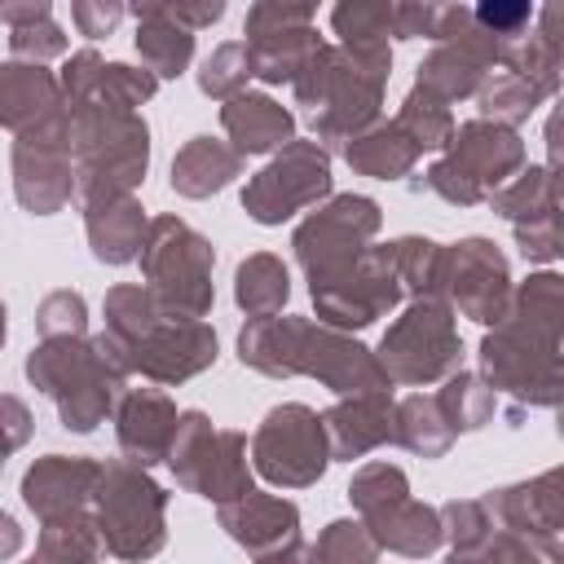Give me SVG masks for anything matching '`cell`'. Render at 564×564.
I'll use <instances>...</instances> for the list:
<instances>
[{
  "instance_id": "cell-1",
  "label": "cell",
  "mask_w": 564,
  "mask_h": 564,
  "mask_svg": "<svg viewBox=\"0 0 564 564\" xmlns=\"http://www.w3.org/2000/svg\"><path fill=\"white\" fill-rule=\"evenodd\" d=\"M564 278L542 269L511 286L507 313L480 339V379L520 405H560L564 397Z\"/></svg>"
},
{
  "instance_id": "cell-2",
  "label": "cell",
  "mask_w": 564,
  "mask_h": 564,
  "mask_svg": "<svg viewBox=\"0 0 564 564\" xmlns=\"http://www.w3.org/2000/svg\"><path fill=\"white\" fill-rule=\"evenodd\" d=\"M128 352L101 330L93 339H40L26 352V379L53 405L66 432H93L106 423L128 388Z\"/></svg>"
},
{
  "instance_id": "cell-3",
  "label": "cell",
  "mask_w": 564,
  "mask_h": 564,
  "mask_svg": "<svg viewBox=\"0 0 564 564\" xmlns=\"http://www.w3.org/2000/svg\"><path fill=\"white\" fill-rule=\"evenodd\" d=\"M388 70H392V53H357L344 44L339 48L322 44L313 62L300 70L291 93H295V106L313 110V141L326 154L344 150L352 137L379 123Z\"/></svg>"
},
{
  "instance_id": "cell-4",
  "label": "cell",
  "mask_w": 564,
  "mask_h": 564,
  "mask_svg": "<svg viewBox=\"0 0 564 564\" xmlns=\"http://www.w3.org/2000/svg\"><path fill=\"white\" fill-rule=\"evenodd\" d=\"M70 163H75V194L84 203L132 194L150 167L145 119L97 101L70 106Z\"/></svg>"
},
{
  "instance_id": "cell-5",
  "label": "cell",
  "mask_w": 564,
  "mask_h": 564,
  "mask_svg": "<svg viewBox=\"0 0 564 564\" xmlns=\"http://www.w3.org/2000/svg\"><path fill=\"white\" fill-rule=\"evenodd\" d=\"M93 520L106 555L123 564L154 560L167 542V494L145 467L110 458L101 463V476L93 489Z\"/></svg>"
},
{
  "instance_id": "cell-6",
  "label": "cell",
  "mask_w": 564,
  "mask_h": 564,
  "mask_svg": "<svg viewBox=\"0 0 564 564\" xmlns=\"http://www.w3.org/2000/svg\"><path fill=\"white\" fill-rule=\"evenodd\" d=\"M137 260H141L145 291L159 300V308L167 317L203 322L212 313V304H216V286H212L216 251L181 216H154L145 225Z\"/></svg>"
},
{
  "instance_id": "cell-7",
  "label": "cell",
  "mask_w": 564,
  "mask_h": 564,
  "mask_svg": "<svg viewBox=\"0 0 564 564\" xmlns=\"http://www.w3.org/2000/svg\"><path fill=\"white\" fill-rule=\"evenodd\" d=\"M524 163H529V154H524L520 132L485 123V119H471V123H458L449 132L445 154L423 172L419 189H432L454 207H480Z\"/></svg>"
},
{
  "instance_id": "cell-8",
  "label": "cell",
  "mask_w": 564,
  "mask_h": 564,
  "mask_svg": "<svg viewBox=\"0 0 564 564\" xmlns=\"http://www.w3.org/2000/svg\"><path fill=\"white\" fill-rule=\"evenodd\" d=\"M375 357H379L388 383L423 388V383L449 379L454 370H463V339L454 326V308L441 295L410 300L401 308V317L383 330Z\"/></svg>"
},
{
  "instance_id": "cell-9",
  "label": "cell",
  "mask_w": 564,
  "mask_h": 564,
  "mask_svg": "<svg viewBox=\"0 0 564 564\" xmlns=\"http://www.w3.org/2000/svg\"><path fill=\"white\" fill-rule=\"evenodd\" d=\"M181 489L225 507L242 494H251V463H247V436L234 427H212L203 410H181L172 449L163 458Z\"/></svg>"
},
{
  "instance_id": "cell-10",
  "label": "cell",
  "mask_w": 564,
  "mask_h": 564,
  "mask_svg": "<svg viewBox=\"0 0 564 564\" xmlns=\"http://www.w3.org/2000/svg\"><path fill=\"white\" fill-rule=\"evenodd\" d=\"M379 220H383L379 203L366 194H330L326 203H317L291 238L304 278L322 282V278H335L348 264H357L361 251L370 247V238L379 234Z\"/></svg>"
},
{
  "instance_id": "cell-11",
  "label": "cell",
  "mask_w": 564,
  "mask_h": 564,
  "mask_svg": "<svg viewBox=\"0 0 564 564\" xmlns=\"http://www.w3.org/2000/svg\"><path fill=\"white\" fill-rule=\"evenodd\" d=\"M326 463H330V445L317 410H308L304 401H282L260 419L251 436V467L269 485L308 489L322 480Z\"/></svg>"
},
{
  "instance_id": "cell-12",
  "label": "cell",
  "mask_w": 564,
  "mask_h": 564,
  "mask_svg": "<svg viewBox=\"0 0 564 564\" xmlns=\"http://www.w3.org/2000/svg\"><path fill=\"white\" fill-rule=\"evenodd\" d=\"M330 198V154L317 141H286L242 189V212L256 225H282Z\"/></svg>"
},
{
  "instance_id": "cell-13",
  "label": "cell",
  "mask_w": 564,
  "mask_h": 564,
  "mask_svg": "<svg viewBox=\"0 0 564 564\" xmlns=\"http://www.w3.org/2000/svg\"><path fill=\"white\" fill-rule=\"evenodd\" d=\"M313 308L322 317V326L330 330H361L379 317H388L401 304V282L392 269V251L388 247H366L357 264H348L335 278L308 282Z\"/></svg>"
},
{
  "instance_id": "cell-14",
  "label": "cell",
  "mask_w": 564,
  "mask_h": 564,
  "mask_svg": "<svg viewBox=\"0 0 564 564\" xmlns=\"http://www.w3.org/2000/svg\"><path fill=\"white\" fill-rule=\"evenodd\" d=\"M13 194L31 216H53L75 198L70 106L13 141Z\"/></svg>"
},
{
  "instance_id": "cell-15",
  "label": "cell",
  "mask_w": 564,
  "mask_h": 564,
  "mask_svg": "<svg viewBox=\"0 0 564 564\" xmlns=\"http://www.w3.org/2000/svg\"><path fill=\"white\" fill-rule=\"evenodd\" d=\"M441 300L449 308H458L463 317L494 326L511 304L507 256L480 234L441 247Z\"/></svg>"
},
{
  "instance_id": "cell-16",
  "label": "cell",
  "mask_w": 564,
  "mask_h": 564,
  "mask_svg": "<svg viewBox=\"0 0 564 564\" xmlns=\"http://www.w3.org/2000/svg\"><path fill=\"white\" fill-rule=\"evenodd\" d=\"M313 4H278V0H260L247 9V26H242V44L251 53V70L264 84H295L300 70L313 62V53L322 48L317 31H313Z\"/></svg>"
},
{
  "instance_id": "cell-17",
  "label": "cell",
  "mask_w": 564,
  "mask_h": 564,
  "mask_svg": "<svg viewBox=\"0 0 564 564\" xmlns=\"http://www.w3.org/2000/svg\"><path fill=\"white\" fill-rule=\"evenodd\" d=\"M480 507L498 529L524 538L542 560L551 564L564 560V471L560 467L507 489H489Z\"/></svg>"
},
{
  "instance_id": "cell-18",
  "label": "cell",
  "mask_w": 564,
  "mask_h": 564,
  "mask_svg": "<svg viewBox=\"0 0 564 564\" xmlns=\"http://www.w3.org/2000/svg\"><path fill=\"white\" fill-rule=\"evenodd\" d=\"M295 375H308L317 383H326L335 397H357V392H392L379 357L357 344L352 335L344 330H330L322 322H308L300 326V339H295Z\"/></svg>"
},
{
  "instance_id": "cell-19",
  "label": "cell",
  "mask_w": 564,
  "mask_h": 564,
  "mask_svg": "<svg viewBox=\"0 0 564 564\" xmlns=\"http://www.w3.org/2000/svg\"><path fill=\"white\" fill-rule=\"evenodd\" d=\"M216 330L207 322H189V317H159L132 348H128V366L132 375L150 379V383H185L194 375H203L207 366H216Z\"/></svg>"
},
{
  "instance_id": "cell-20",
  "label": "cell",
  "mask_w": 564,
  "mask_h": 564,
  "mask_svg": "<svg viewBox=\"0 0 564 564\" xmlns=\"http://www.w3.org/2000/svg\"><path fill=\"white\" fill-rule=\"evenodd\" d=\"M498 66V40L485 35L476 22H471V9L463 13V22L449 31V40H441L423 66H419V79L414 88L432 93L436 101H463V97H476L480 84L494 75Z\"/></svg>"
},
{
  "instance_id": "cell-21",
  "label": "cell",
  "mask_w": 564,
  "mask_h": 564,
  "mask_svg": "<svg viewBox=\"0 0 564 564\" xmlns=\"http://www.w3.org/2000/svg\"><path fill=\"white\" fill-rule=\"evenodd\" d=\"M176 401L163 388H123L119 405H115V441L123 463L132 467H154L167 458L172 436H176Z\"/></svg>"
},
{
  "instance_id": "cell-22",
  "label": "cell",
  "mask_w": 564,
  "mask_h": 564,
  "mask_svg": "<svg viewBox=\"0 0 564 564\" xmlns=\"http://www.w3.org/2000/svg\"><path fill=\"white\" fill-rule=\"evenodd\" d=\"M322 432H326L330 458H339V463L366 458L370 449L397 441V401H392V392L339 397V401L322 414Z\"/></svg>"
},
{
  "instance_id": "cell-23",
  "label": "cell",
  "mask_w": 564,
  "mask_h": 564,
  "mask_svg": "<svg viewBox=\"0 0 564 564\" xmlns=\"http://www.w3.org/2000/svg\"><path fill=\"white\" fill-rule=\"evenodd\" d=\"M97 476H101V463L97 458L44 454L22 476V502L40 520H53V516H66V511H84V507H93Z\"/></svg>"
},
{
  "instance_id": "cell-24",
  "label": "cell",
  "mask_w": 564,
  "mask_h": 564,
  "mask_svg": "<svg viewBox=\"0 0 564 564\" xmlns=\"http://www.w3.org/2000/svg\"><path fill=\"white\" fill-rule=\"evenodd\" d=\"M216 520L251 555H269V551H278V546H286V542L300 538V507L291 498L260 494V489H251V494L216 507Z\"/></svg>"
},
{
  "instance_id": "cell-25",
  "label": "cell",
  "mask_w": 564,
  "mask_h": 564,
  "mask_svg": "<svg viewBox=\"0 0 564 564\" xmlns=\"http://www.w3.org/2000/svg\"><path fill=\"white\" fill-rule=\"evenodd\" d=\"M361 524H366V533L375 538L379 551H397L405 560H423V555H432L445 542L441 511L427 507V502H419V498H410V494L370 507L361 516Z\"/></svg>"
},
{
  "instance_id": "cell-26",
  "label": "cell",
  "mask_w": 564,
  "mask_h": 564,
  "mask_svg": "<svg viewBox=\"0 0 564 564\" xmlns=\"http://www.w3.org/2000/svg\"><path fill=\"white\" fill-rule=\"evenodd\" d=\"M62 110H66V101H62L53 70H44L35 62H4L0 66V128L22 137Z\"/></svg>"
},
{
  "instance_id": "cell-27",
  "label": "cell",
  "mask_w": 564,
  "mask_h": 564,
  "mask_svg": "<svg viewBox=\"0 0 564 564\" xmlns=\"http://www.w3.org/2000/svg\"><path fill=\"white\" fill-rule=\"evenodd\" d=\"M220 128L229 137V145L247 159V154H269L282 150L286 141H295V115L264 97V93H238L220 106Z\"/></svg>"
},
{
  "instance_id": "cell-28",
  "label": "cell",
  "mask_w": 564,
  "mask_h": 564,
  "mask_svg": "<svg viewBox=\"0 0 564 564\" xmlns=\"http://www.w3.org/2000/svg\"><path fill=\"white\" fill-rule=\"evenodd\" d=\"M84 234H88L93 260L132 264L141 256V238H145V207L132 194L93 198V203H84Z\"/></svg>"
},
{
  "instance_id": "cell-29",
  "label": "cell",
  "mask_w": 564,
  "mask_h": 564,
  "mask_svg": "<svg viewBox=\"0 0 564 564\" xmlns=\"http://www.w3.org/2000/svg\"><path fill=\"white\" fill-rule=\"evenodd\" d=\"M242 176V154L220 137H189L172 159V189L181 198H212Z\"/></svg>"
},
{
  "instance_id": "cell-30",
  "label": "cell",
  "mask_w": 564,
  "mask_h": 564,
  "mask_svg": "<svg viewBox=\"0 0 564 564\" xmlns=\"http://www.w3.org/2000/svg\"><path fill=\"white\" fill-rule=\"evenodd\" d=\"M300 326H304V317H291V313L247 317V326L238 330V361L269 379H295L291 361H295Z\"/></svg>"
},
{
  "instance_id": "cell-31",
  "label": "cell",
  "mask_w": 564,
  "mask_h": 564,
  "mask_svg": "<svg viewBox=\"0 0 564 564\" xmlns=\"http://www.w3.org/2000/svg\"><path fill=\"white\" fill-rule=\"evenodd\" d=\"M137 18V53L154 79H176L194 62V31L176 26L163 4H132Z\"/></svg>"
},
{
  "instance_id": "cell-32",
  "label": "cell",
  "mask_w": 564,
  "mask_h": 564,
  "mask_svg": "<svg viewBox=\"0 0 564 564\" xmlns=\"http://www.w3.org/2000/svg\"><path fill=\"white\" fill-rule=\"evenodd\" d=\"M344 159L352 172L361 176H375V181H401L414 172L419 163V145L397 128V123H370L361 137H352L344 145Z\"/></svg>"
},
{
  "instance_id": "cell-33",
  "label": "cell",
  "mask_w": 564,
  "mask_h": 564,
  "mask_svg": "<svg viewBox=\"0 0 564 564\" xmlns=\"http://www.w3.org/2000/svg\"><path fill=\"white\" fill-rule=\"evenodd\" d=\"M489 207H494L502 220H511V225H529V220H542V216H560V172L524 163V167L489 198Z\"/></svg>"
},
{
  "instance_id": "cell-34",
  "label": "cell",
  "mask_w": 564,
  "mask_h": 564,
  "mask_svg": "<svg viewBox=\"0 0 564 564\" xmlns=\"http://www.w3.org/2000/svg\"><path fill=\"white\" fill-rule=\"evenodd\" d=\"M234 300H238V308L247 317H273V313H282L286 300H291V273H286V264L278 256H269V251L247 256L238 264V273H234Z\"/></svg>"
},
{
  "instance_id": "cell-35",
  "label": "cell",
  "mask_w": 564,
  "mask_h": 564,
  "mask_svg": "<svg viewBox=\"0 0 564 564\" xmlns=\"http://www.w3.org/2000/svg\"><path fill=\"white\" fill-rule=\"evenodd\" d=\"M40 555L53 564H97L106 555V546H101L93 507L40 520Z\"/></svg>"
},
{
  "instance_id": "cell-36",
  "label": "cell",
  "mask_w": 564,
  "mask_h": 564,
  "mask_svg": "<svg viewBox=\"0 0 564 564\" xmlns=\"http://www.w3.org/2000/svg\"><path fill=\"white\" fill-rule=\"evenodd\" d=\"M494 405H498V392L471 375V370H454L445 379V388L436 392V410L441 419L449 423V432H480L485 423H494Z\"/></svg>"
},
{
  "instance_id": "cell-37",
  "label": "cell",
  "mask_w": 564,
  "mask_h": 564,
  "mask_svg": "<svg viewBox=\"0 0 564 564\" xmlns=\"http://www.w3.org/2000/svg\"><path fill=\"white\" fill-rule=\"evenodd\" d=\"M397 445H405V449L419 454V458H445V454H449L454 432H449V423L441 419L436 397L414 392V397L397 401Z\"/></svg>"
},
{
  "instance_id": "cell-38",
  "label": "cell",
  "mask_w": 564,
  "mask_h": 564,
  "mask_svg": "<svg viewBox=\"0 0 564 564\" xmlns=\"http://www.w3.org/2000/svg\"><path fill=\"white\" fill-rule=\"evenodd\" d=\"M101 313H106V335H110L123 352L163 317V308H159V300L145 291V282H119V286H110Z\"/></svg>"
},
{
  "instance_id": "cell-39",
  "label": "cell",
  "mask_w": 564,
  "mask_h": 564,
  "mask_svg": "<svg viewBox=\"0 0 564 564\" xmlns=\"http://www.w3.org/2000/svg\"><path fill=\"white\" fill-rule=\"evenodd\" d=\"M476 101H480V119H485V123H498V128H511V132H516L546 97H542L529 79H520V75H511V70H494V75L480 84Z\"/></svg>"
},
{
  "instance_id": "cell-40",
  "label": "cell",
  "mask_w": 564,
  "mask_h": 564,
  "mask_svg": "<svg viewBox=\"0 0 564 564\" xmlns=\"http://www.w3.org/2000/svg\"><path fill=\"white\" fill-rule=\"evenodd\" d=\"M392 251V269L401 282V295L423 300V295H441V242L405 234L397 242H388Z\"/></svg>"
},
{
  "instance_id": "cell-41",
  "label": "cell",
  "mask_w": 564,
  "mask_h": 564,
  "mask_svg": "<svg viewBox=\"0 0 564 564\" xmlns=\"http://www.w3.org/2000/svg\"><path fill=\"white\" fill-rule=\"evenodd\" d=\"M335 35L344 40V48L357 53H392L388 40H397L392 31V4H339L330 13Z\"/></svg>"
},
{
  "instance_id": "cell-42",
  "label": "cell",
  "mask_w": 564,
  "mask_h": 564,
  "mask_svg": "<svg viewBox=\"0 0 564 564\" xmlns=\"http://www.w3.org/2000/svg\"><path fill=\"white\" fill-rule=\"evenodd\" d=\"M392 123L419 145V154H423V150H445V141H449V132H454L449 106L436 101V97L423 93V88H410V93H405V101H401V110H397Z\"/></svg>"
},
{
  "instance_id": "cell-43",
  "label": "cell",
  "mask_w": 564,
  "mask_h": 564,
  "mask_svg": "<svg viewBox=\"0 0 564 564\" xmlns=\"http://www.w3.org/2000/svg\"><path fill=\"white\" fill-rule=\"evenodd\" d=\"M304 560L308 564H375L379 560V546L375 538L366 533L361 520H330L313 546H304Z\"/></svg>"
},
{
  "instance_id": "cell-44",
  "label": "cell",
  "mask_w": 564,
  "mask_h": 564,
  "mask_svg": "<svg viewBox=\"0 0 564 564\" xmlns=\"http://www.w3.org/2000/svg\"><path fill=\"white\" fill-rule=\"evenodd\" d=\"M159 93V79L141 66H128V62H106L101 66V75H97V84H93V93H88V101H97V106H110V110H132L137 115V106L141 101H150Z\"/></svg>"
},
{
  "instance_id": "cell-45",
  "label": "cell",
  "mask_w": 564,
  "mask_h": 564,
  "mask_svg": "<svg viewBox=\"0 0 564 564\" xmlns=\"http://www.w3.org/2000/svg\"><path fill=\"white\" fill-rule=\"evenodd\" d=\"M251 53L242 40H229L220 48H212V57L203 62L198 70V88L212 97V101H229L238 93H247V79H251Z\"/></svg>"
},
{
  "instance_id": "cell-46",
  "label": "cell",
  "mask_w": 564,
  "mask_h": 564,
  "mask_svg": "<svg viewBox=\"0 0 564 564\" xmlns=\"http://www.w3.org/2000/svg\"><path fill=\"white\" fill-rule=\"evenodd\" d=\"M35 330L44 339H84L88 330V304L79 291L62 286V291H48L35 308Z\"/></svg>"
},
{
  "instance_id": "cell-47",
  "label": "cell",
  "mask_w": 564,
  "mask_h": 564,
  "mask_svg": "<svg viewBox=\"0 0 564 564\" xmlns=\"http://www.w3.org/2000/svg\"><path fill=\"white\" fill-rule=\"evenodd\" d=\"M401 494H410V480H405V471H401L397 463H383V458L357 467V476H352V485H348V498H352L357 516H366L370 507L392 502V498H401Z\"/></svg>"
},
{
  "instance_id": "cell-48",
  "label": "cell",
  "mask_w": 564,
  "mask_h": 564,
  "mask_svg": "<svg viewBox=\"0 0 564 564\" xmlns=\"http://www.w3.org/2000/svg\"><path fill=\"white\" fill-rule=\"evenodd\" d=\"M441 511V533H445V542L454 546V551H467V546H476V542H485L498 524L489 520V511L480 507V498H449L445 507H436Z\"/></svg>"
},
{
  "instance_id": "cell-49",
  "label": "cell",
  "mask_w": 564,
  "mask_h": 564,
  "mask_svg": "<svg viewBox=\"0 0 564 564\" xmlns=\"http://www.w3.org/2000/svg\"><path fill=\"white\" fill-rule=\"evenodd\" d=\"M445 564H542V555L524 538H516L507 529H494L485 542H476L467 551H449Z\"/></svg>"
},
{
  "instance_id": "cell-50",
  "label": "cell",
  "mask_w": 564,
  "mask_h": 564,
  "mask_svg": "<svg viewBox=\"0 0 564 564\" xmlns=\"http://www.w3.org/2000/svg\"><path fill=\"white\" fill-rule=\"evenodd\" d=\"M9 48H13V62H35L44 66L48 57H62L66 53V31L53 22V18H40L31 26H13L9 31Z\"/></svg>"
},
{
  "instance_id": "cell-51",
  "label": "cell",
  "mask_w": 564,
  "mask_h": 564,
  "mask_svg": "<svg viewBox=\"0 0 564 564\" xmlns=\"http://www.w3.org/2000/svg\"><path fill=\"white\" fill-rule=\"evenodd\" d=\"M471 22H476L485 35H494L498 48H502L507 40H516V35H524V31L533 26V4H524V0H516V4L489 0V4L471 9Z\"/></svg>"
},
{
  "instance_id": "cell-52",
  "label": "cell",
  "mask_w": 564,
  "mask_h": 564,
  "mask_svg": "<svg viewBox=\"0 0 564 564\" xmlns=\"http://www.w3.org/2000/svg\"><path fill=\"white\" fill-rule=\"evenodd\" d=\"M101 53L97 48H79V53H70V62L62 66V79H57V88H62V101L66 106H84L88 101V93H93V84H97V75H101Z\"/></svg>"
},
{
  "instance_id": "cell-53",
  "label": "cell",
  "mask_w": 564,
  "mask_h": 564,
  "mask_svg": "<svg viewBox=\"0 0 564 564\" xmlns=\"http://www.w3.org/2000/svg\"><path fill=\"white\" fill-rule=\"evenodd\" d=\"M516 229V247L524 260H538V264H551L560 256V216H542V220H529V225H511Z\"/></svg>"
},
{
  "instance_id": "cell-54",
  "label": "cell",
  "mask_w": 564,
  "mask_h": 564,
  "mask_svg": "<svg viewBox=\"0 0 564 564\" xmlns=\"http://www.w3.org/2000/svg\"><path fill=\"white\" fill-rule=\"evenodd\" d=\"M31 427H35V419H31L26 401L0 392V458H9L13 449H22L31 441Z\"/></svg>"
},
{
  "instance_id": "cell-55",
  "label": "cell",
  "mask_w": 564,
  "mask_h": 564,
  "mask_svg": "<svg viewBox=\"0 0 564 564\" xmlns=\"http://www.w3.org/2000/svg\"><path fill=\"white\" fill-rule=\"evenodd\" d=\"M70 18H75V26L88 35V40H101V35H110L115 26H119V18H123V4H106V0H79L75 9H70Z\"/></svg>"
},
{
  "instance_id": "cell-56",
  "label": "cell",
  "mask_w": 564,
  "mask_h": 564,
  "mask_svg": "<svg viewBox=\"0 0 564 564\" xmlns=\"http://www.w3.org/2000/svg\"><path fill=\"white\" fill-rule=\"evenodd\" d=\"M163 13H167L176 26H185V31H198V26H212V22H220L225 4H220V0H212V4H163Z\"/></svg>"
},
{
  "instance_id": "cell-57",
  "label": "cell",
  "mask_w": 564,
  "mask_h": 564,
  "mask_svg": "<svg viewBox=\"0 0 564 564\" xmlns=\"http://www.w3.org/2000/svg\"><path fill=\"white\" fill-rule=\"evenodd\" d=\"M40 18H53L48 0H40V4H0V22H9V26H31Z\"/></svg>"
},
{
  "instance_id": "cell-58",
  "label": "cell",
  "mask_w": 564,
  "mask_h": 564,
  "mask_svg": "<svg viewBox=\"0 0 564 564\" xmlns=\"http://www.w3.org/2000/svg\"><path fill=\"white\" fill-rule=\"evenodd\" d=\"M22 551V529L9 511H0V560H13Z\"/></svg>"
},
{
  "instance_id": "cell-59",
  "label": "cell",
  "mask_w": 564,
  "mask_h": 564,
  "mask_svg": "<svg viewBox=\"0 0 564 564\" xmlns=\"http://www.w3.org/2000/svg\"><path fill=\"white\" fill-rule=\"evenodd\" d=\"M256 564H308L304 560V542L295 538V542H286V546H278L269 555H256Z\"/></svg>"
},
{
  "instance_id": "cell-60",
  "label": "cell",
  "mask_w": 564,
  "mask_h": 564,
  "mask_svg": "<svg viewBox=\"0 0 564 564\" xmlns=\"http://www.w3.org/2000/svg\"><path fill=\"white\" fill-rule=\"evenodd\" d=\"M4 335H9V313H4V304H0V348H4Z\"/></svg>"
},
{
  "instance_id": "cell-61",
  "label": "cell",
  "mask_w": 564,
  "mask_h": 564,
  "mask_svg": "<svg viewBox=\"0 0 564 564\" xmlns=\"http://www.w3.org/2000/svg\"><path fill=\"white\" fill-rule=\"evenodd\" d=\"M26 564H53V560H44V555H31V560H26Z\"/></svg>"
},
{
  "instance_id": "cell-62",
  "label": "cell",
  "mask_w": 564,
  "mask_h": 564,
  "mask_svg": "<svg viewBox=\"0 0 564 564\" xmlns=\"http://www.w3.org/2000/svg\"><path fill=\"white\" fill-rule=\"evenodd\" d=\"M0 471H4V458H0Z\"/></svg>"
}]
</instances>
